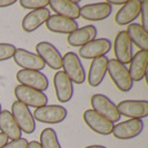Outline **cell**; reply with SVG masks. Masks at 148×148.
<instances>
[{"label":"cell","mask_w":148,"mask_h":148,"mask_svg":"<svg viewBox=\"0 0 148 148\" xmlns=\"http://www.w3.org/2000/svg\"><path fill=\"white\" fill-rule=\"evenodd\" d=\"M126 2H127L126 0H121V1H120V0H117V1H116V0H109V1H107V3L110 5V6L111 5H117V6H121V5H123V6H124Z\"/></svg>","instance_id":"1f68e13d"},{"label":"cell","mask_w":148,"mask_h":148,"mask_svg":"<svg viewBox=\"0 0 148 148\" xmlns=\"http://www.w3.org/2000/svg\"><path fill=\"white\" fill-rule=\"evenodd\" d=\"M108 60L109 59L106 56L92 59L90 67H89L88 77H87L88 84L91 87H98L103 82L106 73H107Z\"/></svg>","instance_id":"44dd1931"},{"label":"cell","mask_w":148,"mask_h":148,"mask_svg":"<svg viewBox=\"0 0 148 148\" xmlns=\"http://www.w3.org/2000/svg\"><path fill=\"white\" fill-rule=\"evenodd\" d=\"M85 148H107L103 146V145H91V146H88V147H85Z\"/></svg>","instance_id":"e575fe53"},{"label":"cell","mask_w":148,"mask_h":148,"mask_svg":"<svg viewBox=\"0 0 148 148\" xmlns=\"http://www.w3.org/2000/svg\"><path fill=\"white\" fill-rule=\"evenodd\" d=\"M126 32L133 44L140 48V50L148 51V32L139 23H130Z\"/></svg>","instance_id":"d4e9b609"},{"label":"cell","mask_w":148,"mask_h":148,"mask_svg":"<svg viewBox=\"0 0 148 148\" xmlns=\"http://www.w3.org/2000/svg\"><path fill=\"white\" fill-rule=\"evenodd\" d=\"M16 3V0H0V8H6Z\"/></svg>","instance_id":"4dcf8cb0"},{"label":"cell","mask_w":148,"mask_h":148,"mask_svg":"<svg viewBox=\"0 0 148 148\" xmlns=\"http://www.w3.org/2000/svg\"><path fill=\"white\" fill-rule=\"evenodd\" d=\"M15 96L17 98V101H20L27 107L39 108L46 106L48 103V97L45 92L23 85H18L16 87Z\"/></svg>","instance_id":"3957f363"},{"label":"cell","mask_w":148,"mask_h":148,"mask_svg":"<svg viewBox=\"0 0 148 148\" xmlns=\"http://www.w3.org/2000/svg\"><path fill=\"white\" fill-rule=\"evenodd\" d=\"M48 30L57 34H67L70 35L75 30L78 29V22L58 15H52L46 21Z\"/></svg>","instance_id":"603a6c76"},{"label":"cell","mask_w":148,"mask_h":148,"mask_svg":"<svg viewBox=\"0 0 148 148\" xmlns=\"http://www.w3.org/2000/svg\"><path fill=\"white\" fill-rule=\"evenodd\" d=\"M34 118L45 124H59L67 118V109L59 105H46L36 108Z\"/></svg>","instance_id":"8992f818"},{"label":"cell","mask_w":148,"mask_h":148,"mask_svg":"<svg viewBox=\"0 0 148 148\" xmlns=\"http://www.w3.org/2000/svg\"><path fill=\"white\" fill-rule=\"evenodd\" d=\"M16 48L14 45L0 42V61H6L11 59L16 52Z\"/></svg>","instance_id":"83f0119b"},{"label":"cell","mask_w":148,"mask_h":148,"mask_svg":"<svg viewBox=\"0 0 148 148\" xmlns=\"http://www.w3.org/2000/svg\"><path fill=\"white\" fill-rule=\"evenodd\" d=\"M10 112L21 132L25 134H32L36 130V120L29 107L20 101H15L11 105Z\"/></svg>","instance_id":"5b68a950"},{"label":"cell","mask_w":148,"mask_h":148,"mask_svg":"<svg viewBox=\"0 0 148 148\" xmlns=\"http://www.w3.org/2000/svg\"><path fill=\"white\" fill-rule=\"evenodd\" d=\"M82 117H84L86 125L92 132L99 134V135H103V136H107V135H110L112 133V129H114L115 125L95 110L87 109L84 112Z\"/></svg>","instance_id":"5bb4252c"},{"label":"cell","mask_w":148,"mask_h":148,"mask_svg":"<svg viewBox=\"0 0 148 148\" xmlns=\"http://www.w3.org/2000/svg\"><path fill=\"white\" fill-rule=\"evenodd\" d=\"M97 34H98V31L95 26H92V25L84 26L82 28L75 30L70 35H68L67 41L73 47H82L86 44L90 42L91 40L96 39Z\"/></svg>","instance_id":"7402d4cb"},{"label":"cell","mask_w":148,"mask_h":148,"mask_svg":"<svg viewBox=\"0 0 148 148\" xmlns=\"http://www.w3.org/2000/svg\"><path fill=\"white\" fill-rule=\"evenodd\" d=\"M114 53L116 60L123 65L130 62L134 56L133 42L127 35L126 30H121L117 34L114 41Z\"/></svg>","instance_id":"ba28073f"},{"label":"cell","mask_w":148,"mask_h":148,"mask_svg":"<svg viewBox=\"0 0 148 148\" xmlns=\"http://www.w3.org/2000/svg\"><path fill=\"white\" fill-rule=\"evenodd\" d=\"M50 9L56 15L76 20L80 17L79 1L76 0H49Z\"/></svg>","instance_id":"2e32d148"},{"label":"cell","mask_w":148,"mask_h":148,"mask_svg":"<svg viewBox=\"0 0 148 148\" xmlns=\"http://www.w3.org/2000/svg\"><path fill=\"white\" fill-rule=\"evenodd\" d=\"M16 78L19 82V85H23V86L34 88L42 92L49 87V80L47 76L42 74L41 71L21 69L17 73Z\"/></svg>","instance_id":"52a82bcc"},{"label":"cell","mask_w":148,"mask_h":148,"mask_svg":"<svg viewBox=\"0 0 148 148\" xmlns=\"http://www.w3.org/2000/svg\"><path fill=\"white\" fill-rule=\"evenodd\" d=\"M111 6L107 2L88 3L80 8V17L90 21H100L111 15Z\"/></svg>","instance_id":"e0dca14e"},{"label":"cell","mask_w":148,"mask_h":148,"mask_svg":"<svg viewBox=\"0 0 148 148\" xmlns=\"http://www.w3.org/2000/svg\"><path fill=\"white\" fill-rule=\"evenodd\" d=\"M27 148H41V146H40V144H39L38 141L32 140V141H30V143H28Z\"/></svg>","instance_id":"836d02e7"},{"label":"cell","mask_w":148,"mask_h":148,"mask_svg":"<svg viewBox=\"0 0 148 148\" xmlns=\"http://www.w3.org/2000/svg\"><path fill=\"white\" fill-rule=\"evenodd\" d=\"M50 10L48 8H41L37 10H31L22 19V29L26 32H32L42 26L50 17Z\"/></svg>","instance_id":"d6986e66"},{"label":"cell","mask_w":148,"mask_h":148,"mask_svg":"<svg viewBox=\"0 0 148 148\" xmlns=\"http://www.w3.org/2000/svg\"><path fill=\"white\" fill-rule=\"evenodd\" d=\"M130 67L128 69L130 78L133 82H140L145 78L147 73L148 65V51L139 50L133 56L130 60Z\"/></svg>","instance_id":"ffe728a7"},{"label":"cell","mask_w":148,"mask_h":148,"mask_svg":"<svg viewBox=\"0 0 148 148\" xmlns=\"http://www.w3.org/2000/svg\"><path fill=\"white\" fill-rule=\"evenodd\" d=\"M14 60L21 69L26 70H36V71H41L46 65L42 61V59L38 56L37 53L29 51L23 48H17L14 55Z\"/></svg>","instance_id":"7c38bea8"},{"label":"cell","mask_w":148,"mask_h":148,"mask_svg":"<svg viewBox=\"0 0 148 148\" xmlns=\"http://www.w3.org/2000/svg\"><path fill=\"white\" fill-rule=\"evenodd\" d=\"M141 27L147 31L148 30V1H141Z\"/></svg>","instance_id":"f1b7e54d"},{"label":"cell","mask_w":148,"mask_h":148,"mask_svg":"<svg viewBox=\"0 0 148 148\" xmlns=\"http://www.w3.org/2000/svg\"><path fill=\"white\" fill-rule=\"evenodd\" d=\"M36 51L45 65L49 66L51 69L59 70L62 67V56L52 44L48 41H40L36 45Z\"/></svg>","instance_id":"9c48e42d"},{"label":"cell","mask_w":148,"mask_h":148,"mask_svg":"<svg viewBox=\"0 0 148 148\" xmlns=\"http://www.w3.org/2000/svg\"><path fill=\"white\" fill-rule=\"evenodd\" d=\"M107 71L110 76L111 80L120 91L127 92L133 88L134 82L130 78L128 68L125 65L120 64L116 59H109L107 65Z\"/></svg>","instance_id":"6da1fadb"},{"label":"cell","mask_w":148,"mask_h":148,"mask_svg":"<svg viewBox=\"0 0 148 148\" xmlns=\"http://www.w3.org/2000/svg\"><path fill=\"white\" fill-rule=\"evenodd\" d=\"M53 86L57 99L60 103H68L74 96V82L64 71H57L53 76Z\"/></svg>","instance_id":"9a60e30c"},{"label":"cell","mask_w":148,"mask_h":148,"mask_svg":"<svg viewBox=\"0 0 148 148\" xmlns=\"http://www.w3.org/2000/svg\"><path fill=\"white\" fill-rule=\"evenodd\" d=\"M116 106L120 116L130 119H143L148 116L147 100H123Z\"/></svg>","instance_id":"4fadbf2b"},{"label":"cell","mask_w":148,"mask_h":148,"mask_svg":"<svg viewBox=\"0 0 148 148\" xmlns=\"http://www.w3.org/2000/svg\"><path fill=\"white\" fill-rule=\"evenodd\" d=\"M140 10L141 1H139V0H129L118 10V12L115 16V21L119 26L130 25L139 17Z\"/></svg>","instance_id":"ac0fdd59"},{"label":"cell","mask_w":148,"mask_h":148,"mask_svg":"<svg viewBox=\"0 0 148 148\" xmlns=\"http://www.w3.org/2000/svg\"><path fill=\"white\" fill-rule=\"evenodd\" d=\"M111 41L107 38L94 39L90 42L86 44L79 48V57L84 59H95L98 57L106 56L110 51Z\"/></svg>","instance_id":"30bf717a"},{"label":"cell","mask_w":148,"mask_h":148,"mask_svg":"<svg viewBox=\"0 0 148 148\" xmlns=\"http://www.w3.org/2000/svg\"><path fill=\"white\" fill-rule=\"evenodd\" d=\"M90 104L92 107V110H95L103 117L108 119L112 124L120 119V114L117 109V106L108 97L103 94L92 95L90 98Z\"/></svg>","instance_id":"277c9868"},{"label":"cell","mask_w":148,"mask_h":148,"mask_svg":"<svg viewBox=\"0 0 148 148\" xmlns=\"http://www.w3.org/2000/svg\"><path fill=\"white\" fill-rule=\"evenodd\" d=\"M144 130V121L141 119H127L114 126L112 134L117 139H133L139 136Z\"/></svg>","instance_id":"8fae6325"},{"label":"cell","mask_w":148,"mask_h":148,"mask_svg":"<svg viewBox=\"0 0 148 148\" xmlns=\"http://www.w3.org/2000/svg\"><path fill=\"white\" fill-rule=\"evenodd\" d=\"M1 110H2V109H1V104H0V112H1Z\"/></svg>","instance_id":"d590c367"},{"label":"cell","mask_w":148,"mask_h":148,"mask_svg":"<svg viewBox=\"0 0 148 148\" xmlns=\"http://www.w3.org/2000/svg\"><path fill=\"white\" fill-rule=\"evenodd\" d=\"M28 146V140L26 138H19L16 140H11L7 143L2 148H27Z\"/></svg>","instance_id":"f546056e"},{"label":"cell","mask_w":148,"mask_h":148,"mask_svg":"<svg viewBox=\"0 0 148 148\" xmlns=\"http://www.w3.org/2000/svg\"><path fill=\"white\" fill-rule=\"evenodd\" d=\"M41 148H61L57 133L52 128H45L40 134Z\"/></svg>","instance_id":"484cf974"},{"label":"cell","mask_w":148,"mask_h":148,"mask_svg":"<svg viewBox=\"0 0 148 148\" xmlns=\"http://www.w3.org/2000/svg\"><path fill=\"white\" fill-rule=\"evenodd\" d=\"M64 73L73 82L82 85L86 80V73L82 66L79 56L76 52L69 51L62 56V67Z\"/></svg>","instance_id":"7a4b0ae2"},{"label":"cell","mask_w":148,"mask_h":148,"mask_svg":"<svg viewBox=\"0 0 148 148\" xmlns=\"http://www.w3.org/2000/svg\"><path fill=\"white\" fill-rule=\"evenodd\" d=\"M19 3L25 9L37 10V9L47 7L49 5V0H20Z\"/></svg>","instance_id":"4316f807"},{"label":"cell","mask_w":148,"mask_h":148,"mask_svg":"<svg viewBox=\"0 0 148 148\" xmlns=\"http://www.w3.org/2000/svg\"><path fill=\"white\" fill-rule=\"evenodd\" d=\"M0 133H2L8 139L11 140L19 139L22 136V132L9 110H1L0 112Z\"/></svg>","instance_id":"cb8c5ba5"},{"label":"cell","mask_w":148,"mask_h":148,"mask_svg":"<svg viewBox=\"0 0 148 148\" xmlns=\"http://www.w3.org/2000/svg\"><path fill=\"white\" fill-rule=\"evenodd\" d=\"M7 143H8V138L2 133H0V148L3 147Z\"/></svg>","instance_id":"d6a6232c"}]
</instances>
